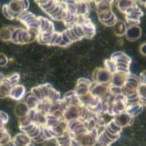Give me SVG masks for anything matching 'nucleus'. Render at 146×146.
<instances>
[{"label": "nucleus", "mask_w": 146, "mask_h": 146, "mask_svg": "<svg viewBox=\"0 0 146 146\" xmlns=\"http://www.w3.org/2000/svg\"><path fill=\"white\" fill-rule=\"evenodd\" d=\"M25 94V88L21 85H16L11 88L9 97L15 100H20Z\"/></svg>", "instance_id": "2"}, {"label": "nucleus", "mask_w": 146, "mask_h": 146, "mask_svg": "<svg viewBox=\"0 0 146 146\" xmlns=\"http://www.w3.org/2000/svg\"><path fill=\"white\" fill-rule=\"evenodd\" d=\"M44 146H56V145L54 142H48L46 144H45Z\"/></svg>", "instance_id": "12"}, {"label": "nucleus", "mask_w": 146, "mask_h": 146, "mask_svg": "<svg viewBox=\"0 0 146 146\" xmlns=\"http://www.w3.org/2000/svg\"><path fill=\"white\" fill-rule=\"evenodd\" d=\"M1 9H2L3 14H4L7 19H14V17H15V15L10 11L8 4H4V5H3Z\"/></svg>", "instance_id": "8"}, {"label": "nucleus", "mask_w": 146, "mask_h": 146, "mask_svg": "<svg viewBox=\"0 0 146 146\" xmlns=\"http://www.w3.org/2000/svg\"><path fill=\"white\" fill-rule=\"evenodd\" d=\"M9 117L6 113H4V111H0V121H1L2 123L5 124L8 122Z\"/></svg>", "instance_id": "11"}, {"label": "nucleus", "mask_w": 146, "mask_h": 146, "mask_svg": "<svg viewBox=\"0 0 146 146\" xmlns=\"http://www.w3.org/2000/svg\"><path fill=\"white\" fill-rule=\"evenodd\" d=\"M15 113L19 118H23V117L27 116V113H28L29 111L28 107H27V104L24 103H19L15 107Z\"/></svg>", "instance_id": "6"}, {"label": "nucleus", "mask_w": 146, "mask_h": 146, "mask_svg": "<svg viewBox=\"0 0 146 146\" xmlns=\"http://www.w3.org/2000/svg\"><path fill=\"white\" fill-rule=\"evenodd\" d=\"M141 29L139 27L134 26V27H132L131 28H129V29L127 30L126 36L128 39L134 41V40L137 39L141 36Z\"/></svg>", "instance_id": "5"}, {"label": "nucleus", "mask_w": 146, "mask_h": 146, "mask_svg": "<svg viewBox=\"0 0 146 146\" xmlns=\"http://www.w3.org/2000/svg\"><path fill=\"white\" fill-rule=\"evenodd\" d=\"M30 143V139L24 134H18L9 143V146H27Z\"/></svg>", "instance_id": "1"}, {"label": "nucleus", "mask_w": 146, "mask_h": 146, "mask_svg": "<svg viewBox=\"0 0 146 146\" xmlns=\"http://www.w3.org/2000/svg\"><path fill=\"white\" fill-rule=\"evenodd\" d=\"M27 146H35V145H34L33 143H29Z\"/></svg>", "instance_id": "13"}, {"label": "nucleus", "mask_w": 146, "mask_h": 146, "mask_svg": "<svg viewBox=\"0 0 146 146\" xmlns=\"http://www.w3.org/2000/svg\"><path fill=\"white\" fill-rule=\"evenodd\" d=\"M8 63V58L2 53H0V66H4Z\"/></svg>", "instance_id": "10"}, {"label": "nucleus", "mask_w": 146, "mask_h": 146, "mask_svg": "<svg viewBox=\"0 0 146 146\" xmlns=\"http://www.w3.org/2000/svg\"><path fill=\"white\" fill-rule=\"evenodd\" d=\"M6 79L8 81L9 84L13 87L17 85V84L18 83L19 79V75L18 74H14L13 75L6 78Z\"/></svg>", "instance_id": "9"}, {"label": "nucleus", "mask_w": 146, "mask_h": 146, "mask_svg": "<svg viewBox=\"0 0 146 146\" xmlns=\"http://www.w3.org/2000/svg\"><path fill=\"white\" fill-rule=\"evenodd\" d=\"M12 86L9 84L6 78L2 82L0 83V98H7L9 96Z\"/></svg>", "instance_id": "3"}, {"label": "nucleus", "mask_w": 146, "mask_h": 146, "mask_svg": "<svg viewBox=\"0 0 146 146\" xmlns=\"http://www.w3.org/2000/svg\"><path fill=\"white\" fill-rule=\"evenodd\" d=\"M15 28L11 26L3 27L0 29V39L3 41H7L11 40V34Z\"/></svg>", "instance_id": "4"}, {"label": "nucleus", "mask_w": 146, "mask_h": 146, "mask_svg": "<svg viewBox=\"0 0 146 146\" xmlns=\"http://www.w3.org/2000/svg\"><path fill=\"white\" fill-rule=\"evenodd\" d=\"M11 141V137L6 128L0 129V146H4L9 143Z\"/></svg>", "instance_id": "7"}]
</instances>
